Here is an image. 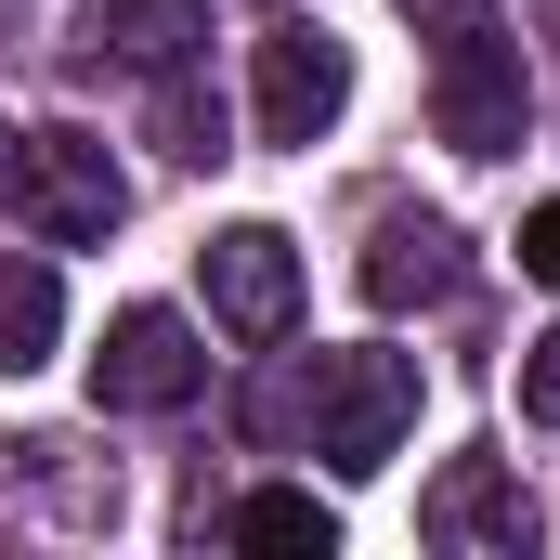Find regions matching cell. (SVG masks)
I'll return each mask as SVG.
<instances>
[{"instance_id":"12","label":"cell","mask_w":560,"mask_h":560,"mask_svg":"<svg viewBox=\"0 0 560 560\" xmlns=\"http://www.w3.org/2000/svg\"><path fill=\"white\" fill-rule=\"evenodd\" d=\"M156 131H170V156H183V170H209V156H222V105L170 66V79H156Z\"/></svg>"},{"instance_id":"9","label":"cell","mask_w":560,"mask_h":560,"mask_svg":"<svg viewBox=\"0 0 560 560\" xmlns=\"http://www.w3.org/2000/svg\"><path fill=\"white\" fill-rule=\"evenodd\" d=\"M196 39H209V0H92V13H79V52H105V66H131V79L196 66Z\"/></svg>"},{"instance_id":"4","label":"cell","mask_w":560,"mask_h":560,"mask_svg":"<svg viewBox=\"0 0 560 560\" xmlns=\"http://www.w3.org/2000/svg\"><path fill=\"white\" fill-rule=\"evenodd\" d=\"M196 392H209L196 326L156 313V300H131V313L105 326V352H92V405H118V418H170V405H196Z\"/></svg>"},{"instance_id":"13","label":"cell","mask_w":560,"mask_h":560,"mask_svg":"<svg viewBox=\"0 0 560 560\" xmlns=\"http://www.w3.org/2000/svg\"><path fill=\"white\" fill-rule=\"evenodd\" d=\"M522 418H535V430H560V326L522 352Z\"/></svg>"},{"instance_id":"6","label":"cell","mask_w":560,"mask_h":560,"mask_svg":"<svg viewBox=\"0 0 560 560\" xmlns=\"http://www.w3.org/2000/svg\"><path fill=\"white\" fill-rule=\"evenodd\" d=\"M196 275H209V313H222L235 339H287V326H300V248H287L275 222H222V235L196 248Z\"/></svg>"},{"instance_id":"7","label":"cell","mask_w":560,"mask_h":560,"mask_svg":"<svg viewBox=\"0 0 560 560\" xmlns=\"http://www.w3.org/2000/svg\"><path fill=\"white\" fill-rule=\"evenodd\" d=\"M456 275H469V248H456V222H443V209H378V235H365V261H352L365 313H418V300H456Z\"/></svg>"},{"instance_id":"5","label":"cell","mask_w":560,"mask_h":560,"mask_svg":"<svg viewBox=\"0 0 560 560\" xmlns=\"http://www.w3.org/2000/svg\"><path fill=\"white\" fill-rule=\"evenodd\" d=\"M248 105H261V143H326V131H339V105H352V52H339L326 26H275Z\"/></svg>"},{"instance_id":"11","label":"cell","mask_w":560,"mask_h":560,"mask_svg":"<svg viewBox=\"0 0 560 560\" xmlns=\"http://www.w3.org/2000/svg\"><path fill=\"white\" fill-rule=\"evenodd\" d=\"M222 535H235V548H313V560H326V548H339V509L300 495V482H275V495H248Z\"/></svg>"},{"instance_id":"3","label":"cell","mask_w":560,"mask_h":560,"mask_svg":"<svg viewBox=\"0 0 560 560\" xmlns=\"http://www.w3.org/2000/svg\"><path fill=\"white\" fill-rule=\"evenodd\" d=\"M418 430V352H326L313 365V456L326 469H392Z\"/></svg>"},{"instance_id":"8","label":"cell","mask_w":560,"mask_h":560,"mask_svg":"<svg viewBox=\"0 0 560 560\" xmlns=\"http://www.w3.org/2000/svg\"><path fill=\"white\" fill-rule=\"evenodd\" d=\"M418 535H430V548H495V560H522V548H535V495H522L495 456H456V469L418 495Z\"/></svg>"},{"instance_id":"14","label":"cell","mask_w":560,"mask_h":560,"mask_svg":"<svg viewBox=\"0 0 560 560\" xmlns=\"http://www.w3.org/2000/svg\"><path fill=\"white\" fill-rule=\"evenodd\" d=\"M522 275H548V287H560V196L535 209V222H522Z\"/></svg>"},{"instance_id":"2","label":"cell","mask_w":560,"mask_h":560,"mask_svg":"<svg viewBox=\"0 0 560 560\" xmlns=\"http://www.w3.org/2000/svg\"><path fill=\"white\" fill-rule=\"evenodd\" d=\"M0 183H13V209H26V222H39L52 248H105V235L131 222V183H118V156H105V143L79 131V118H52V131H26Z\"/></svg>"},{"instance_id":"1","label":"cell","mask_w":560,"mask_h":560,"mask_svg":"<svg viewBox=\"0 0 560 560\" xmlns=\"http://www.w3.org/2000/svg\"><path fill=\"white\" fill-rule=\"evenodd\" d=\"M430 131L456 156H522V39L482 0H430Z\"/></svg>"},{"instance_id":"10","label":"cell","mask_w":560,"mask_h":560,"mask_svg":"<svg viewBox=\"0 0 560 560\" xmlns=\"http://www.w3.org/2000/svg\"><path fill=\"white\" fill-rule=\"evenodd\" d=\"M52 326H66V300H52V261H26V248H0V378H26V365H52Z\"/></svg>"}]
</instances>
